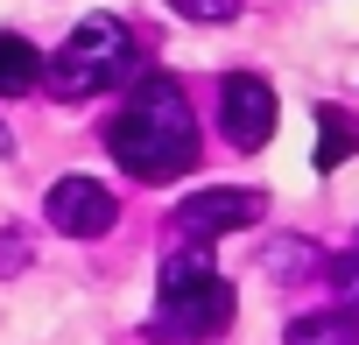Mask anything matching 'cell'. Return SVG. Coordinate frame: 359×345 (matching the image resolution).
<instances>
[{"mask_svg":"<svg viewBox=\"0 0 359 345\" xmlns=\"http://www.w3.org/2000/svg\"><path fill=\"white\" fill-rule=\"evenodd\" d=\"M106 148L113 162L127 169L134 184H176V177H191L198 169V120H191V99L176 78L148 71L127 106L106 120Z\"/></svg>","mask_w":359,"mask_h":345,"instance_id":"obj_1","label":"cell"},{"mask_svg":"<svg viewBox=\"0 0 359 345\" xmlns=\"http://www.w3.org/2000/svg\"><path fill=\"white\" fill-rule=\"evenodd\" d=\"M233 324V282L212 268L205 247H176L162 261V303L148 317L155 345H212Z\"/></svg>","mask_w":359,"mask_h":345,"instance_id":"obj_2","label":"cell"},{"mask_svg":"<svg viewBox=\"0 0 359 345\" xmlns=\"http://www.w3.org/2000/svg\"><path fill=\"white\" fill-rule=\"evenodd\" d=\"M134 64H141V50H134L127 22H113V15H85V22L71 29V43L57 50L50 85H57V99H92V92L127 85Z\"/></svg>","mask_w":359,"mask_h":345,"instance_id":"obj_3","label":"cell"},{"mask_svg":"<svg viewBox=\"0 0 359 345\" xmlns=\"http://www.w3.org/2000/svg\"><path fill=\"white\" fill-rule=\"evenodd\" d=\"M261 212H268L261 191H233V184H219V191H198V198L176 205V240H184V247H212L219 233L261 226Z\"/></svg>","mask_w":359,"mask_h":345,"instance_id":"obj_4","label":"cell"},{"mask_svg":"<svg viewBox=\"0 0 359 345\" xmlns=\"http://www.w3.org/2000/svg\"><path fill=\"white\" fill-rule=\"evenodd\" d=\"M219 127H226V141L233 148H268V134H275V85L268 78H254V71H233L226 85H219Z\"/></svg>","mask_w":359,"mask_h":345,"instance_id":"obj_5","label":"cell"},{"mask_svg":"<svg viewBox=\"0 0 359 345\" xmlns=\"http://www.w3.org/2000/svg\"><path fill=\"white\" fill-rule=\"evenodd\" d=\"M113 219H120V198L106 184H92V177H57L50 184V226L57 233L99 240V233H113Z\"/></svg>","mask_w":359,"mask_h":345,"instance_id":"obj_6","label":"cell"},{"mask_svg":"<svg viewBox=\"0 0 359 345\" xmlns=\"http://www.w3.org/2000/svg\"><path fill=\"white\" fill-rule=\"evenodd\" d=\"M359 155V113H345V106H317V169L331 177L338 162H352Z\"/></svg>","mask_w":359,"mask_h":345,"instance_id":"obj_7","label":"cell"},{"mask_svg":"<svg viewBox=\"0 0 359 345\" xmlns=\"http://www.w3.org/2000/svg\"><path fill=\"white\" fill-rule=\"evenodd\" d=\"M282 345H359V317L352 310H303V317H289Z\"/></svg>","mask_w":359,"mask_h":345,"instance_id":"obj_8","label":"cell"},{"mask_svg":"<svg viewBox=\"0 0 359 345\" xmlns=\"http://www.w3.org/2000/svg\"><path fill=\"white\" fill-rule=\"evenodd\" d=\"M50 71H43V57H36V43L29 36H0V99H22V92H36Z\"/></svg>","mask_w":359,"mask_h":345,"instance_id":"obj_9","label":"cell"},{"mask_svg":"<svg viewBox=\"0 0 359 345\" xmlns=\"http://www.w3.org/2000/svg\"><path fill=\"white\" fill-rule=\"evenodd\" d=\"M184 22H233L240 15V0H169Z\"/></svg>","mask_w":359,"mask_h":345,"instance_id":"obj_10","label":"cell"},{"mask_svg":"<svg viewBox=\"0 0 359 345\" xmlns=\"http://www.w3.org/2000/svg\"><path fill=\"white\" fill-rule=\"evenodd\" d=\"M29 268V240L22 233H0V275H22Z\"/></svg>","mask_w":359,"mask_h":345,"instance_id":"obj_11","label":"cell"},{"mask_svg":"<svg viewBox=\"0 0 359 345\" xmlns=\"http://www.w3.org/2000/svg\"><path fill=\"white\" fill-rule=\"evenodd\" d=\"M331 282H338V296H345V303H359V254H345V261L331 268Z\"/></svg>","mask_w":359,"mask_h":345,"instance_id":"obj_12","label":"cell"},{"mask_svg":"<svg viewBox=\"0 0 359 345\" xmlns=\"http://www.w3.org/2000/svg\"><path fill=\"white\" fill-rule=\"evenodd\" d=\"M0 155H8V127H0Z\"/></svg>","mask_w":359,"mask_h":345,"instance_id":"obj_13","label":"cell"}]
</instances>
